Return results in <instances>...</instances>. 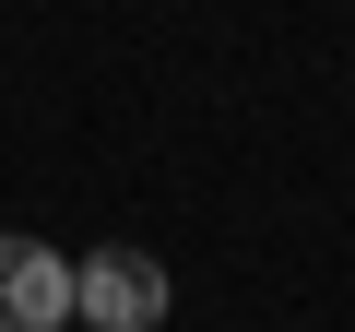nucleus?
<instances>
[{
  "mask_svg": "<svg viewBox=\"0 0 355 332\" xmlns=\"http://www.w3.org/2000/svg\"><path fill=\"white\" fill-rule=\"evenodd\" d=\"M71 320V261L48 238H0V332H60Z\"/></svg>",
  "mask_w": 355,
  "mask_h": 332,
  "instance_id": "2",
  "label": "nucleus"
},
{
  "mask_svg": "<svg viewBox=\"0 0 355 332\" xmlns=\"http://www.w3.org/2000/svg\"><path fill=\"white\" fill-rule=\"evenodd\" d=\"M71 308L95 332H154L166 320V261L154 249H95V261H71Z\"/></svg>",
  "mask_w": 355,
  "mask_h": 332,
  "instance_id": "1",
  "label": "nucleus"
}]
</instances>
